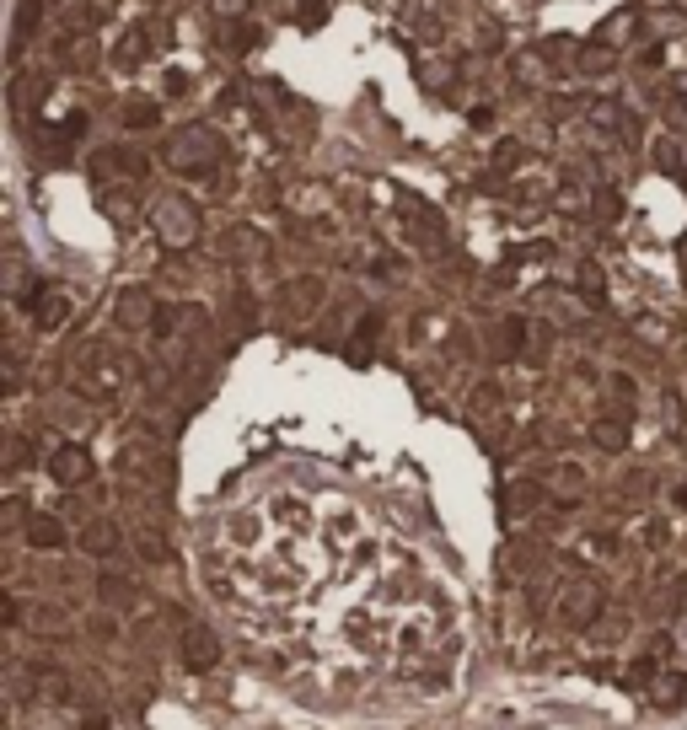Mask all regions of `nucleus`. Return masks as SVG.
Returning <instances> with one entry per match:
<instances>
[{
  "mask_svg": "<svg viewBox=\"0 0 687 730\" xmlns=\"http://www.w3.org/2000/svg\"><path fill=\"white\" fill-rule=\"evenodd\" d=\"M81 548H86L92 558H114L118 548H124V532H118V521H108V516H92V521L81 527Z\"/></svg>",
  "mask_w": 687,
  "mask_h": 730,
  "instance_id": "obj_6",
  "label": "nucleus"
},
{
  "mask_svg": "<svg viewBox=\"0 0 687 730\" xmlns=\"http://www.w3.org/2000/svg\"><path fill=\"white\" fill-rule=\"evenodd\" d=\"M210 5H215L221 16H242V5H247V0H210Z\"/></svg>",
  "mask_w": 687,
  "mask_h": 730,
  "instance_id": "obj_23",
  "label": "nucleus"
},
{
  "mask_svg": "<svg viewBox=\"0 0 687 730\" xmlns=\"http://www.w3.org/2000/svg\"><path fill=\"white\" fill-rule=\"evenodd\" d=\"M650 704H655V709H682L687 704V671L682 666H661V676L650 682Z\"/></svg>",
  "mask_w": 687,
  "mask_h": 730,
  "instance_id": "obj_7",
  "label": "nucleus"
},
{
  "mask_svg": "<svg viewBox=\"0 0 687 730\" xmlns=\"http://www.w3.org/2000/svg\"><path fill=\"white\" fill-rule=\"evenodd\" d=\"M86 634H92L97 645H108V639L118 634V617L114 612H92V617H86Z\"/></svg>",
  "mask_w": 687,
  "mask_h": 730,
  "instance_id": "obj_16",
  "label": "nucleus"
},
{
  "mask_svg": "<svg viewBox=\"0 0 687 730\" xmlns=\"http://www.w3.org/2000/svg\"><path fill=\"white\" fill-rule=\"evenodd\" d=\"M65 317H70V306H65V296H59V291H44V285H38V296H33V322H38L44 333H55L59 322H65Z\"/></svg>",
  "mask_w": 687,
  "mask_h": 730,
  "instance_id": "obj_10",
  "label": "nucleus"
},
{
  "mask_svg": "<svg viewBox=\"0 0 687 730\" xmlns=\"http://www.w3.org/2000/svg\"><path fill=\"white\" fill-rule=\"evenodd\" d=\"M553 484H564V488H570V494H580V488H585V473H580L574 462H564V468L553 473Z\"/></svg>",
  "mask_w": 687,
  "mask_h": 730,
  "instance_id": "obj_19",
  "label": "nucleus"
},
{
  "mask_svg": "<svg viewBox=\"0 0 687 730\" xmlns=\"http://www.w3.org/2000/svg\"><path fill=\"white\" fill-rule=\"evenodd\" d=\"M505 499H511V510H515V516H532V510H537V499H543V488L521 478L515 488H505Z\"/></svg>",
  "mask_w": 687,
  "mask_h": 730,
  "instance_id": "obj_13",
  "label": "nucleus"
},
{
  "mask_svg": "<svg viewBox=\"0 0 687 730\" xmlns=\"http://www.w3.org/2000/svg\"><path fill=\"white\" fill-rule=\"evenodd\" d=\"M204 151H215V140H210V134H204V129H183V140H177V145H172L167 156H172V167H183V173H194V167H199V156H204Z\"/></svg>",
  "mask_w": 687,
  "mask_h": 730,
  "instance_id": "obj_8",
  "label": "nucleus"
},
{
  "mask_svg": "<svg viewBox=\"0 0 687 730\" xmlns=\"http://www.w3.org/2000/svg\"><path fill=\"white\" fill-rule=\"evenodd\" d=\"M602 607H607V586L585 580V586H570V591H564L559 617H564L570 628H591V623H602Z\"/></svg>",
  "mask_w": 687,
  "mask_h": 730,
  "instance_id": "obj_2",
  "label": "nucleus"
},
{
  "mask_svg": "<svg viewBox=\"0 0 687 730\" xmlns=\"http://www.w3.org/2000/svg\"><path fill=\"white\" fill-rule=\"evenodd\" d=\"M114 317L124 322V328H145V322H156V311H151V296L134 285V291H124L118 296V306H114Z\"/></svg>",
  "mask_w": 687,
  "mask_h": 730,
  "instance_id": "obj_9",
  "label": "nucleus"
},
{
  "mask_svg": "<svg viewBox=\"0 0 687 730\" xmlns=\"http://www.w3.org/2000/svg\"><path fill=\"white\" fill-rule=\"evenodd\" d=\"M591 435H596V446H607V451H618V446L629 440V429L618 425V419H607V425H596V429H591Z\"/></svg>",
  "mask_w": 687,
  "mask_h": 730,
  "instance_id": "obj_17",
  "label": "nucleus"
},
{
  "mask_svg": "<svg viewBox=\"0 0 687 730\" xmlns=\"http://www.w3.org/2000/svg\"><path fill=\"white\" fill-rule=\"evenodd\" d=\"M618 215H623L618 193H596V221H618Z\"/></svg>",
  "mask_w": 687,
  "mask_h": 730,
  "instance_id": "obj_20",
  "label": "nucleus"
},
{
  "mask_svg": "<svg viewBox=\"0 0 687 730\" xmlns=\"http://www.w3.org/2000/svg\"><path fill=\"white\" fill-rule=\"evenodd\" d=\"M607 387H612V398H618V403H633V381L623 376V370H618V376H612Z\"/></svg>",
  "mask_w": 687,
  "mask_h": 730,
  "instance_id": "obj_22",
  "label": "nucleus"
},
{
  "mask_svg": "<svg viewBox=\"0 0 687 730\" xmlns=\"http://www.w3.org/2000/svg\"><path fill=\"white\" fill-rule=\"evenodd\" d=\"M38 693H44V698H70L65 671H59V666H38Z\"/></svg>",
  "mask_w": 687,
  "mask_h": 730,
  "instance_id": "obj_14",
  "label": "nucleus"
},
{
  "mask_svg": "<svg viewBox=\"0 0 687 730\" xmlns=\"http://www.w3.org/2000/svg\"><path fill=\"white\" fill-rule=\"evenodd\" d=\"M591 676H596V682H612V676H618V661H612V656H602V661H591Z\"/></svg>",
  "mask_w": 687,
  "mask_h": 730,
  "instance_id": "obj_21",
  "label": "nucleus"
},
{
  "mask_svg": "<svg viewBox=\"0 0 687 730\" xmlns=\"http://www.w3.org/2000/svg\"><path fill=\"white\" fill-rule=\"evenodd\" d=\"M97 591H103V602H114V607H134V602H140V586L124 580V575H114V569L97 580Z\"/></svg>",
  "mask_w": 687,
  "mask_h": 730,
  "instance_id": "obj_11",
  "label": "nucleus"
},
{
  "mask_svg": "<svg viewBox=\"0 0 687 730\" xmlns=\"http://www.w3.org/2000/svg\"><path fill=\"white\" fill-rule=\"evenodd\" d=\"M156 237L167 247H194V237H199V210L188 199H162L156 204Z\"/></svg>",
  "mask_w": 687,
  "mask_h": 730,
  "instance_id": "obj_1",
  "label": "nucleus"
},
{
  "mask_svg": "<svg viewBox=\"0 0 687 730\" xmlns=\"http://www.w3.org/2000/svg\"><path fill=\"white\" fill-rule=\"evenodd\" d=\"M92 451L86 446H75V440H65V446H55L49 451V478L65 488H81V484H92Z\"/></svg>",
  "mask_w": 687,
  "mask_h": 730,
  "instance_id": "obj_3",
  "label": "nucleus"
},
{
  "mask_svg": "<svg viewBox=\"0 0 687 730\" xmlns=\"http://www.w3.org/2000/svg\"><path fill=\"white\" fill-rule=\"evenodd\" d=\"M177 645H183V666L188 671H215V661H221V639H215V628H204V623H188Z\"/></svg>",
  "mask_w": 687,
  "mask_h": 730,
  "instance_id": "obj_4",
  "label": "nucleus"
},
{
  "mask_svg": "<svg viewBox=\"0 0 687 730\" xmlns=\"http://www.w3.org/2000/svg\"><path fill=\"white\" fill-rule=\"evenodd\" d=\"M140 558H145V564H167L172 558L167 538H162V532H140Z\"/></svg>",
  "mask_w": 687,
  "mask_h": 730,
  "instance_id": "obj_15",
  "label": "nucleus"
},
{
  "mask_svg": "<svg viewBox=\"0 0 687 730\" xmlns=\"http://www.w3.org/2000/svg\"><path fill=\"white\" fill-rule=\"evenodd\" d=\"M655 676H661V661L644 650L639 661H629V666H623V676H618V682H629V687H639V693H650V682H655Z\"/></svg>",
  "mask_w": 687,
  "mask_h": 730,
  "instance_id": "obj_12",
  "label": "nucleus"
},
{
  "mask_svg": "<svg viewBox=\"0 0 687 730\" xmlns=\"http://www.w3.org/2000/svg\"><path fill=\"white\" fill-rule=\"evenodd\" d=\"M672 505H677V510H687V484H677V488H672Z\"/></svg>",
  "mask_w": 687,
  "mask_h": 730,
  "instance_id": "obj_25",
  "label": "nucleus"
},
{
  "mask_svg": "<svg viewBox=\"0 0 687 730\" xmlns=\"http://www.w3.org/2000/svg\"><path fill=\"white\" fill-rule=\"evenodd\" d=\"M151 123H156V108H151V103H129V108H124V129H151Z\"/></svg>",
  "mask_w": 687,
  "mask_h": 730,
  "instance_id": "obj_18",
  "label": "nucleus"
},
{
  "mask_svg": "<svg viewBox=\"0 0 687 730\" xmlns=\"http://www.w3.org/2000/svg\"><path fill=\"white\" fill-rule=\"evenodd\" d=\"M81 730H108V715H97V709H92V715H81Z\"/></svg>",
  "mask_w": 687,
  "mask_h": 730,
  "instance_id": "obj_24",
  "label": "nucleus"
},
{
  "mask_svg": "<svg viewBox=\"0 0 687 730\" xmlns=\"http://www.w3.org/2000/svg\"><path fill=\"white\" fill-rule=\"evenodd\" d=\"M22 538H27V548H38V553H59V548L70 543L65 521H59V516H44V510H33V516L22 521Z\"/></svg>",
  "mask_w": 687,
  "mask_h": 730,
  "instance_id": "obj_5",
  "label": "nucleus"
}]
</instances>
